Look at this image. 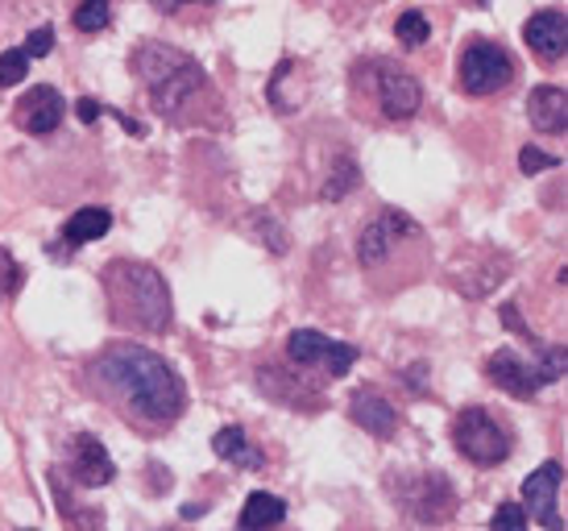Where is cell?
<instances>
[{"label":"cell","instance_id":"9","mask_svg":"<svg viewBox=\"0 0 568 531\" xmlns=\"http://www.w3.org/2000/svg\"><path fill=\"white\" fill-rule=\"evenodd\" d=\"M565 482V469L560 461H548V465H539L527 482H523V515H531L539 528L548 531H565V519L556 511V490Z\"/></svg>","mask_w":568,"mask_h":531},{"label":"cell","instance_id":"26","mask_svg":"<svg viewBox=\"0 0 568 531\" xmlns=\"http://www.w3.org/2000/svg\"><path fill=\"white\" fill-rule=\"evenodd\" d=\"M523 174H539V171H548V167H556V158H548L544 150H536V146H523Z\"/></svg>","mask_w":568,"mask_h":531},{"label":"cell","instance_id":"5","mask_svg":"<svg viewBox=\"0 0 568 531\" xmlns=\"http://www.w3.org/2000/svg\"><path fill=\"white\" fill-rule=\"evenodd\" d=\"M515 79V63L503 47L494 42H474L460 54V88L469 96H494L503 92L506 83Z\"/></svg>","mask_w":568,"mask_h":531},{"label":"cell","instance_id":"10","mask_svg":"<svg viewBox=\"0 0 568 531\" xmlns=\"http://www.w3.org/2000/svg\"><path fill=\"white\" fill-rule=\"evenodd\" d=\"M410 233H419V229H415V220H410L407 212H398V208H382L378 217L362 229L357 258H362L365 266H378L382 258L395 250L398 241H407Z\"/></svg>","mask_w":568,"mask_h":531},{"label":"cell","instance_id":"20","mask_svg":"<svg viewBox=\"0 0 568 531\" xmlns=\"http://www.w3.org/2000/svg\"><path fill=\"white\" fill-rule=\"evenodd\" d=\"M357 179H362V174H357V162H353V158H341V162H336V171H332V179L324 183V200L336 203L345 191L357 188Z\"/></svg>","mask_w":568,"mask_h":531},{"label":"cell","instance_id":"19","mask_svg":"<svg viewBox=\"0 0 568 531\" xmlns=\"http://www.w3.org/2000/svg\"><path fill=\"white\" fill-rule=\"evenodd\" d=\"M109 229H112V217L104 208H83V212H75V217L67 220L63 241L67 246H88V241H100Z\"/></svg>","mask_w":568,"mask_h":531},{"label":"cell","instance_id":"1","mask_svg":"<svg viewBox=\"0 0 568 531\" xmlns=\"http://www.w3.org/2000/svg\"><path fill=\"white\" fill-rule=\"evenodd\" d=\"M100 378L112 391L125 399L133 415L154 423H166L183 411V382L174 378V370L159 353H150L142 344H112L100 358Z\"/></svg>","mask_w":568,"mask_h":531},{"label":"cell","instance_id":"11","mask_svg":"<svg viewBox=\"0 0 568 531\" xmlns=\"http://www.w3.org/2000/svg\"><path fill=\"white\" fill-rule=\"evenodd\" d=\"M523 42L527 50L544 59V63H560L568 54V21L560 9H539L536 17H527L523 26Z\"/></svg>","mask_w":568,"mask_h":531},{"label":"cell","instance_id":"6","mask_svg":"<svg viewBox=\"0 0 568 531\" xmlns=\"http://www.w3.org/2000/svg\"><path fill=\"white\" fill-rule=\"evenodd\" d=\"M398 507L419 519V523H444L457 511V494H453V485L444 482L440 473H419L407 485H398Z\"/></svg>","mask_w":568,"mask_h":531},{"label":"cell","instance_id":"16","mask_svg":"<svg viewBox=\"0 0 568 531\" xmlns=\"http://www.w3.org/2000/svg\"><path fill=\"white\" fill-rule=\"evenodd\" d=\"M71 469H75V478H80L83 485H109L112 473H116L109 449H104L95 437L75 440V449H71Z\"/></svg>","mask_w":568,"mask_h":531},{"label":"cell","instance_id":"15","mask_svg":"<svg viewBox=\"0 0 568 531\" xmlns=\"http://www.w3.org/2000/svg\"><path fill=\"white\" fill-rule=\"evenodd\" d=\"M527 117L539 133H565L568 126V96L565 88H548L539 83L536 92L527 96Z\"/></svg>","mask_w":568,"mask_h":531},{"label":"cell","instance_id":"3","mask_svg":"<svg viewBox=\"0 0 568 531\" xmlns=\"http://www.w3.org/2000/svg\"><path fill=\"white\" fill-rule=\"evenodd\" d=\"M133 76L154 100V109L166 117L183 109L191 96L204 88V67L166 42H142L133 50Z\"/></svg>","mask_w":568,"mask_h":531},{"label":"cell","instance_id":"27","mask_svg":"<svg viewBox=\"0 0 568 531\" xmlns=\"http://www.w3.org/2000/svg\"><path fill=\"white\" fill-rule=\"evenodd\" d=\"M50 50H54V30H50V26L33 30L30 42H26V54H30V59H42V54H50Z\"/></svg>","mask_w":568,"mask_h":531},{"label":"cell","instance_id":"2","mask_svg":"<svg viewBox=\"0 0 568 531\" xmlns=\"http://www.w3.org/2000/svg\"><path fill=\"white\" fill-rule=\"evenodd\" d=\"M104 291H109V308L121 324L150 332H162L171 324V295H166L159 270L142 262H112L104 270Z\"/></svg>","mask_w":568,"mask_h":531},{"label":"cell","instance_id":"22","mask_svg":"<svg viewBox=\"0 0 568 531\" xmlns=\"http://www.w3.org/2000/svg\"><path fill=\"white\" fill-rule=\"evenodd\" d=\"M395 33H398V42H403V47H424L427 38H432V26H427L424 13H415V9H410V13H403L395 21Z\"/></svg>","mask_w":568,"mask_h":531},{"label":"cell","instance_id":"29","mask_svg":"<svg viewBox=\"0 0 568 531\" xmlns=\"http://www.w3.org/2000/svg\"><path fill=\"white\" fill-rule=\"evenodd\" d=\"M154 4H159L162 13H174L179 4H216V0H154Z\"/></svg>","mask_w":568,"mask_h":531},{"label":"cell","instance_id":"14","mask_svg":"<svg viewBox=\"0 0 568 531\" xmlns=\"http://www.w3.org/2000/svg\"><path fill=\"white\" fill-rule=\"evenodd\" d=\"M348 415H353V423H357V428H365L369 437H378V440H390V437H395V428H398V411L386 403L374 387H362V391L353 394Z\"/></svg>","mask_w":568,"mask_h":531},{"label":"cell","instance_id":"23","mask_svg":"<svg viewBox=\"0 0 568 531\" xmlns=\"http://www.w3.org/2000/svg\"><path fill=\"white\" fill-rule=\"evenodd\" d=\"M26 76H30V54L26 50H4L0 54V88H17Z\"/></svg>","mask_w":568,"mask_h":531},{"label":"cell","instance_id":"12","mask_svg":"<svg viewBox=\"0 0 568 531\" xmlns=\"http://www.w3.org/2000/svg\"><path fill=\"white\" fill-rule=\"evenodd\" d=\"M486 374H489V382H494V387H503V391L515 394V399H536L539 387H544L539 365H527L515 349H498V353L489 358Z\"/></svg>","mask_w":568,"mask_h":531},{"label":"cell","instance_id":"18","mask_svg":"<svg viewBox=\"0 0 568 531\" xmlns=\"http://www.w3.org/2000/svg\"><path fill=\"white\" fill-rule=\"evenodd\" d=\"M283 515H286V502L266 494V490H257V494H250L245 511H241V531H266L274 523H283Z\"/></svg>","mask_w":568,"mask_h":531},{"label":"cell","instance_id":"17","mask_svg":"<svg viewBox=\"0 0 568 531\" xmlns=\"http://www.w3.org/2000/svg\"><path fill=\"white\" fill-rule=\"evenodd\" d=\"M212 449H216V457L229 461V465H241V469L266 465V453H262L257 444H250V437H245L241 428H221V432L212 437Z\"/></svg>","mask_w":568,"mask_h":531},{"label":"cell","instance_id":"7","mask_svg":"<svg viewBox=\"0 0 568 531\" xmlns=\"http://www.w3.org/2000/svg\"><path fill=\"white\" fill-rule=\"evenodd\" d=\"M374 83H378L382 112H386L390 121H407V117H415L419 104H424V88H419V79L410 76L403 63H395V59H382L378 71H374Z\"/></svg>","mask_w":568,"mask_h":531},{"label":"cell","instance_id":"4","mask_svg":"<svg viewBox=\"0 0 568 531\" xmlns=\"http://www.w3.org/2000/svg\"><path fill=\"white\" fill-rule=\"evenodd\" d=\"M453 444L460 457H469L474 465H498L510 453V437L503 432V423L494 420L481 407H465L453 423Z\"/></svg>","mask_w":568,"mask_h":531},{"label":"cell","instance_id":"28","mask_svg":"<svg viewBox=\"0 0 568 531\" xmlns=\"http://www.w3.org/2000/svg\"><path fill=\"white\" fill-rule=\"evenodd\" d=\"M100 112H104V109H100L95 100H88V96H83L80 104H75V117H80L83 126H92V121H95V117H100Z\"/></svg>","mask_w":568,"mask_h":531},{"label":"cell","instance_id":"8","mask_svg":"<svg viewBox=\"0 0 568 531\" xmlns=\"http://www.w3.org/2000/svg\"><path fill=\"white\" fill-rule=\"evenodd\" d=\"M286 353H291V361H300V365H324L332 378H345L348 370H353V361H357V349H353V344L328 341V337L316 329L291 332Z\"/></svg>","mask_w":568,"mask_h":531},{"label":"cell","instance_id":"13","mask_svg":"<svg viewBox=\"0 0 568 531\" xmlns=\"http://www.w3.org/2000/svg\"><path fill=\"white\" fill-rule=\"evenodd\" d=\"M63 96L54 92V88H30V92L21 96V104H17V126L33 133V138H47V133L63 126Z\"/></svg>","mask_w":568,"mask_h":531},{"label":"cell","instance_id":"21","mask_svg":"<svg viewBox=\"0 0 568 531\" xmlns=\"http://www.w3.org/2000/svg\"><path fill=\"white\" fill-rule=\"evenodd\" d=\"M109 21H112L109 0H83L80 9H75V30H83V33H100Z\"/></svg>","mask_w":568,"mask_h":531},{"label":"cell","instance_id":"24","mask_svg":"<svg viewBox=\"0 0 568 531\" xmlns=\"http://www.w3.org/2000/svg\"><path fill=\"white\" fill-rule=\"evenodd\" d=\"M21 279H26V274H21V266L13 262V253L0 250V303H4L9 295H17Z\"/></svg>","mask_w":568,"mask_h":531},{"label":"cell","instance_id":"25","mask_svg":"<svg viewBox=\"0 0 568 531\" xmlns=\"http://www.w3.org/2000/svg\"><path fill=\"white\" fill-rule=\"evenodd\" d=\"M489 531H527V515H523L519 502H503L498 511H494V523Z\"/></svg>","mask_w":568,"mask_h":531}]
</instances>
